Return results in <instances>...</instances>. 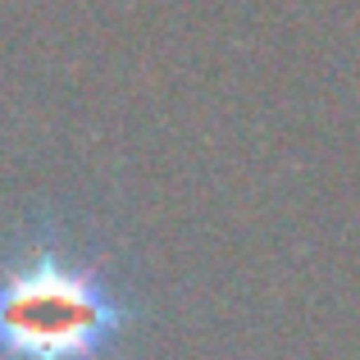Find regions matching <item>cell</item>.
<instances>
[{
	"mask_svg": "<svg viewBox=\"0 0 360 360\" xmlns=\"http://www.w3.org/2000/svg\"><path fill=\"white\" fill-rule=\"evenodd\" d=\"M132 310L105 260L41 233L0 264V360H110Z\"/></svg>",
	"mask_w": 360,
	"mask_h": 360,
	"instance_id": "6da1fadb",
	"label": "cell"
}]
</instances>
